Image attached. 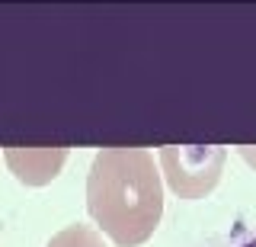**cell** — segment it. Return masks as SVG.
<instances>
[{
  "instance_id": "5b68a950",
  "label": "cell",
  "mask_w": 256,
  "mask_h": 247,
  "mask_svg": "<svg viewBox=\"0 0 256 247\" xmlns=\"http://www.w3.org/2000/svg\"><path fill=\"white\" fill-rule=\"evenodd\" d=\"M48 247H102V241H100V234H96L93 228L70 225V228H64L61 234H54Z\"/></svg>"
},
{
  "instance_id": "7a4b0ae2",
  "label": "cell",
  "mask_w": 256,
  "mask_h": 247,
  "mask_svg": "<svg viewBox=\"0 0 256 247\" xmlns=\"http://www.w3.org/2000/svg\"><path fill=\"white\" fill-rule=\"evenodd\" d=\"M224 157H228L224 148H202V145L160 151V164L166 170V180L182 199H198L202 193H208L221 177Z\"/></svg>"
},
{
  "instance_id": "277c9868",
  "label": "cell",
  "mask_w": 256,
  "mask_h": 247,
  "mask_svg": "<svg viewBox=\"0 0 256 247\" xmlns=\"http://www.w3.org/2000/svg\"><path fill=\"white\" fill-rule=\"evenodd\" d=\"M198 247H256V221H237L228 231L205 237Z\"/></svg>"
},
{
  "instance_id": "3957f363",
  "label": "cell",
  "mask_w": 256,
  "mask_h": 247,
  "mask_svg": "<svg viewBox=\"0 0 256 247\" xmlns=\"http://www.w3.org/2000/svg\"><path fill=\"white\" fill-rule=\"evenodd\" d=\"M68 151L64 148H54V151H6V161L16 167V177L26 180V183H45L58 173V167L64 164Z\"/></svg>"
},
{
  "instance_id": "6da1fadb",
  "label": "cell",
  "mask_w": 256,
  "mask_h": 247,
  "mask_svg": "<svg viewBox=\"0 0 256 247\" xmlns=\"http://www.w3.org/2000/svg\"><path fill=\"white\" fill-rule=\"evenodd\" d=\"M86 209L118 247L144 244L164 215V189L150 151L102 148L86 177Z\"/></svg>"
}]
</instances>
